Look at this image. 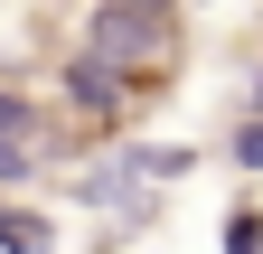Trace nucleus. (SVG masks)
Instances as JSON below:
<instances>
[{
	"instance_id": "obj_1",
	"label": "nucleus",
	"mask_w": 263,
	"mask_h": 254,
	"mask_svg": "<svg viewBox=\"0 0 263 254\" xmlns=\"http://www.w3.org/2000/svg\"><path fill=\"white\" fill-rule=\"evenodd\" d=\"M76 57H94L104 76H122L132 94L141 85H160L188 57V38H179V10H132V0H94L85 10V38H76Z\"/></svg>"
},
{
	"instance_id": "obj_6",
	"label": "nucleus",
	"mask_w": 263,
	"mask_h": 254,
	"mask_svg": "<svg viewBox=\"0 0 263 254\" xmlns=\"http://www.w3.org/2000/svg\"><path fill=\"white\" fill-rule=\"evenodd\" d=\"M226 151H235V170L254 179V170H263V113H245L235 132H226Z\"/></svg>"
},
{
	"instance_id": "obj_5",
	"label": "nucleus",
	"mask_w": 263,
	"mask_h": 254,
	"mask_svg": "<svg viewBox=\"0 0 263 254\" xmlns=\"http://www.w3.org/2000/svg\"><path fill=\"white\" fill-rule=\"evenodd\" d=\"M216 245H226V254H263V207H226Z\"/></svg>"
},
{
	"instance_id": "obj_4",
	"label": "nucleus",
	"mask_w": 263,
	"mask_h": 254,
	"mask_svg": "<svg viewBox=\"0 0 263 254\" xmlns=\"http://www.w3.org/2000/svg\"><path fill=\"white\" fill-rule=\"evenodd\" d=\"M47 245H57V226L38 207H0V254H47Z\"/></svg>"
},
{
	"instance_id": "obj_7",
	"label": "nucleus",
	"mask_w": 263,
	"mask_h": 254,
	"mask_svg": "<svg viewBox=\"0 0 263 254\" xmlns=\"http://www.w3.org/2000/svg\"><path fill=\"white\" fill-rule=\"evenodd\" d=\"M19 179H38V151H19V141H0V188H19Z\"/></svg>"
},
{
	"instance_id": "obj_2",
	"label": "nucleus",
	"mask_w": 263,
	"mask_h": 254,
	"mask_svg": "<svg viewBox=\"0 0 263 254\" xmlns=\"http://www.w3.org/2000/svg\"><path fill=\"white\" fill-rule=\"evenodd\" d=\"M57 94H66V113H76V122H94V132H122V122H132V85H122V76H104L94 57H66Z\"/></svg>"
},
{
	"instance_id": "obj_3",
	"label": "nucleus",
	"mask_w": 263,
	"mask_h": 254,
	"mask_svg": "<svg viewBox=\"0 0 263 254\" xmlns=\"http://www.w3.org/2000/svg\"><path fill=\"white\" fill-rule=\"evenodd\" d=\"M122 160L141 170V179H188V170H197V151H188V141H132Z\"/></svg>"
}]
</instances>
